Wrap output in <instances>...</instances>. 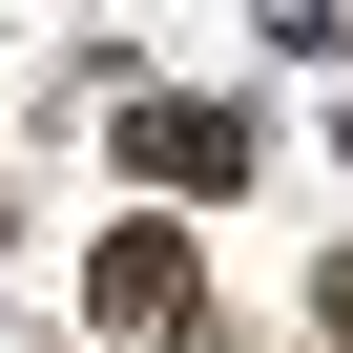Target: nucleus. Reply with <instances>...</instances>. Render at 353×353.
Masks as SVG:
<instances>
[{"label": "nucleus", "mask_w": 353, "mask_h": 353, "mask_svg": "<svg viewBox=\"0 0 353 353\" xmlns=\"http://www.w3.org/2000/svg\"><path fill=\"white\" fill-rule=\"evenodd\" d=\"M83 291H104V332H188V312H208V270H188V229H145V208L104 229V270H83Z\"/></svg>", "instance_id": "1"}, {"label": "nucleus", "mask_w": 353, "mask_h": 353, "mask_svg": "<svg viewBox=\"0 0 353 353\" xmlns=\"http://www.w3.org/2000/svg\"><path fill=\"white\" fill-rule=\"evenodd\" d=\"M125 166L145 188H250V104H125Z\"/></svg>", "instance_id": "2"}, {"label": "nucleus", "mask_w": 353, "mask_h": 353, "mask_svg": "<svg viewBox=\"0 0 353 353\" xmlns=\"http://www.w3.org/2000/svg\"><path fill=\"white\" fill-rule=\"evenodd\" d=\"M312 332H332V353H353V250H332V270H312Z\"/></svg>", "instance_id": "3"}, {"label": "nucleus", "mask_w": 353, "mask_h": 353, "mask_svg": "<svg viewBox=\"0 0 353 353\" xmlns=\"http://www.w3.org/2000/svg\"><path fill=\"white\" fill-rule=\"evenodd\" d=\"M0 250H21V208H0Z\"/></svg>", "instance_id": "4"}]
</instances>
